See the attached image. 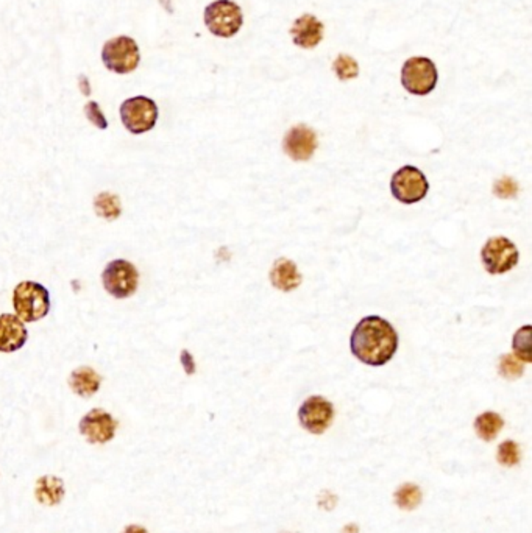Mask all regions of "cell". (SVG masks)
I'll use <instances>...</instances> for the list:
<instances>
[{
  "label": "cell",
  "mask_w": 532,
  "mask_h": 533,
  "mask_svg": "<svg viewBox=\"0 0 532 533\" xmlns=\"http://www.w3.org/2000/svg\"><path fill=\"white\" fill-rule=\"evenodd\" d=\"M350 347L362 364L383 366L391 362L398 349V334L383 316L369 315L353 329Z\"/></svg>",
  "instance_id": "6da1fadb"
},
{
  "label": "cell",
  "mask_w": 532,
  "mask_h": 533,
  "mask_svg": "<svg viewBox=\"0 0 532 533\" xmlns=\"http://www.w3.org/2000/svg\"><path fill=\"white\" fill-rule=\"evenodd\" d=\"M13 306L23 321H38L50 311V295L44 285L34 281H24L14 287Z\"/></svg>",
  "instance_id": "7a4b0ae2"
},
{
  "label": "cell",
  "mask_w": 532,
  "mask_h": 533,
  "mask_svg": "<svg viewBox=\"0 0 532 533\" xmlns=\"http://www.w3.org/2000/svg\"><path fill=\"white\" fill-rule=\"evenodd\" d=\"M102 61L105 68L114 74H132L139 66V47L130 36H116V38L105 42L102 49Z\"/></svg>",
  "instance_id": "3957f363"
},
{
  "label": "cell",
  "mask_w": 532,
  "mask_h": 533,
  "mask_svg": "<svg viewBox=\"0 0 532 533\" xmlns=\"http://www.w3.org/2000/svg\"><path fill=\"white\" fill-rule=\"evenodd\" d=\"M242 11L232 0H215L205 10V24L214 36L232 38L242 27Z\"/></svg>",
  "instance_id": "277c9868"
},
{
  "label": "cell",
  "mask_w": 532,
  "mask_h": 533,
  "mask_svg": "<svg viewBox=\"0 0 532 533\" xmlns=\"http://www.w3.org/2000/svg\"><path fill=\"white\" fill-rule=\"evenodd\" d=\"M102 283L105 290L111 297L118 300L130 298L138 290L139 273L132 262L125 261V259H116L105 266Z\"/></svg>",
  "instance_id": "5b68a950"
},
{
  "label": "cell",
  "mask_w": 532,
  "mask_h": 533,
  "mask_svg": "<svg viewBox=\"0 0 532 533\" xmlns=\"http://www.w3.org/2000/svg\"><path fill=\"white\" fill-rule=\"evenodd\" d=\"M391 191L395 200H398L400 203L414 205L428 195L429 183L420 169L414 167V165H405L393 174Z\"/></svg>",
  "instance_id": "8992f818"
},
{
  "label": "cell",
  "mask_w": 532,
  "mask_h": 533,
  "mask_svg": "<svg viewBox=\"0 0 532 533\" xmlns=\"http://www.w3.org/2000/svg\"><path fill=\"white\" fill-rule=\"evenodd\" d=\"M158 106L152 98L138 96L127 98L120 105L122 124L133 134H142L152 129L158 122Z\"/></svg>",
  "instance_id": "52a82bcc"
},
{
  "label": "cell",
  "mask_w": 532,
  "mask_h": 533,
  "mask_svg": "<svg viewBox=\"0 0 532 533\" xmlns=\"http://www.w3.org/2000/svg\"><path fill=\"white\" fill-rule=\"evenodd\" d=\"M436 64L425 56L409 58L401 70V83L414 96H428L437 84Z\"/></svg>",
  "instance_id": "ba28073f"
},
{
  "label": "cell",
  "mask_w": 532,
  "mask_h": 533,
  "mask_svg": "<svg viewBox=\"0 0 532 533\" xmlns=\"http://www.w3.org/2000/svg\"><path fill=\"white\" fill-rule=\"evenodd\" d=\"M481 259L490 275H502L519 264L520 253L512 240L507 237H490L481 250Z\"/></svg>",
  "instance_id": "9c48e42d"
},
{
  "label": "cell",
  "mask_w": 532,
  "mask_h": 533,
  "mask_svg": "<svg viewBox=\"0 0 532 533\" xmlns=\"http://www.w3.org/2000/svg\"><path fill=\"white\" fill-rule=\"evenodd\" d=\"M334 407L323 396H311L298 410L300 424L311 434L320 435L333 423Z\"/></svg>",
  "instance_id": "30bf717a"
},
{
  "label": "cell",
  "mask_w": 532,
  "mask_h": 533,
  "mask_svg": "<svg viewBox=\"0 0 532 533\" xmlns=\"http://www.w3.org/2000/svg\"><path fill=\"white\" fill-rule=\"evenodd\" d=\"M78 429H80V434L89 443L103 444L111 442L114 435H116L118 423L110 413L105 412V410L92 409L91 412H88L82 418L80 424H78Z\"/></svg>",
  "instance_id": "8fae6325"
},
{
  "label": "cell",
  "mask_w": 532,
  "mask_h": 533,
  "mask_svg": "<svg viewBox=\"0 0 532 533\" xmlns=\"http://www.w3.org/2000/svg\"><path fill=\"white\" fill-rule=\"evenodd\" d=\"M283 147L286 155L293 161L311 160L317 148V136L314 129L306 125H297L287 131Z\"/></svg>",
  "instance_id": "7c38bea8"
},
{
  "label": "cell",
  "mask_w": 532,
  "mask_h": 533,
  "mask_svg": "<svg viewBox=\"0 0 532 533\" xmlns=\"http://www.w3.org/2000/svg\"><path fill=\"white\" fill-rule=\"evenodd\" d=\"M28 333L18 315H0V352H14L27 343Z\"/></svg>",
  "instance_id": "4fadbf2b"
},
{
  "label": "cell",
  "mask_w": 532,
  "mask_h": 533,
  "mask_svg": "<svg viewBox=\"0 0 532 533\" xmlns=\"http://www.w3.org/2000/svg\"><path fill=\"white\" fill-rule=\"evenodd\" d=\"M291 34L298 47L314 49L323 39V24L312 14H303L293 23Z\"/></svg>",
  "instance_id": "5bb4252c"
},
{
  "label": "cell",
  "mask_w": 532,
  "mask_h": 533,
  "mask_svg": "<svg viewBox=\"0 0 532 533\" xmlns=\"http://www.w3.org/2000/svg\"><path fill=\"white\" fill-rule=\"evenodd\" d=\"M270 281L273 287H277L281 292H292L301 284V273L298 271L296 262H292L291 259L279 257L275 261L270 271Z\"/></svg>",
  "instance_id": "9a60e30c"
},
{
  "label": "cell",
  "mask_w": 532,
  "mask_h": 533,
  "mask_svg": "<svg viewBox=\"0 0 532 533\" xmlns=\"http://www.w3.org/2000/svg\"><path fill=\"white\" fill-rule=\"evenodd\" d=\"M69 385L74 393L82 396V398H91V396H94L99 392L100 385H102V378L91 366H80V368L70 373Z\"/></svg>",
  "instance_id": "2e32d148"
},
{
  "label": "cell",
  "mask_w": 532,
  "mask_h": 533,
  "mask_svg": "<svg viewBox=\"0 0 532 533\" xmlns=\"http://www.w3.org/2000/svg\"><path fill=\"white\" fill-rule=\"evenodd\" d=\"M36 499L44 506H58L64 498V482L56 475H42L36 482Z\"/></svg>",
  "instance_id": "e0dca14e"
},
{
  "label": "cell",
  "mask_w": 532,
  "mask_h": 533,
  "mask_svg": "<svg viewBox=\"0 0 532 533\" xmlns=\"http://www.w3.org/2000/svg\"><path fill=\"white\" fill-rule=\"evenodd\" d=\"M502 426H505V420H502L501 415L495 412H484L474 420V430H476L481 440L484 442L495 440Z\"/></svg>",
  "instance_id": "ac0fdd59"
},
{
  "label": "cell",
  "mask_w": 532,
  "mask_h": 533,
  "mask_svg": "<svg viewBox=\"0 0 532 533\" xmlns=\"http://www.w3.org/2000/svg\"><path fill=\"white\" fill-rule=\"evenodd\" d=\"M94 209L97 215H100V217H103L106 220H116L119 219V215L122 212L119 197L110 192L99 193L94 200Z\"/></svg>",
  "instance_id": "d6986e66"
},
{
  "label": "cell",
  "mask_w": 532,
  "mask_h": 533,
  "mask_svg": "<svg viewBox=\"0 0 532 533\" xmlns=\"http://www.w3.org/2000/svg\"><path fill=\"white\" fill-rule=\"evenodd\" d=\"M531 334H532V326L526 325L517 330L514 335V342H512V348L515 352V357L520 359L524 364H531L532 362V351H531Z\"/></svg>",
  "instance_id": "ffe728a7"
},
{
  "label": "cell",
  "mask_w": 532,
  "mask_h": 533,
  "mask_svg": "<svg viewBox=\"0 0 532 533\" xmlns=\"http://www.w3.org/2000/svg\"><path fill=\"white\" fill-rule=\"evenodd\" d=\"M395 502L403 510H414L422 502L420 488L414 484L401 485L395 493Z\"/></svg>",
  "instance_id": "44dd1931"
},
{
  "label": "cell",
  "mask_w": 532,
  "mask_h": 533,
  "mask_svg": "<svg viewBox=\"0 0 532 533\" xmlns=\"http://www.w3.org/2000/svg\"><path fill=\"white\" fill-rule=\"evenodd\" d=\"M498 370L502 378L510 380L519 379L524 373V362H521L520 359H517L514 354H505L500 357Z\"/></svg>",
  "instance_id": "7402d4cb"
},
{
  "label": "cell",
  "mask_w": 532,
  "mask_h": 533,
  "mask_svg": "<svg viewBox=\"0 0 532 533\" xmlns=\"http://www.w3.org/2000/svg\"><path fill=\"white\" fill-rule=\"evenodd\" d=\"M334 72L336 75L341 78V80H351V78H356L359 74V66L357 63L351 58L348 55H339L334 61Z\"/></svg>",
  "instance_id": "603a6c76"
},
{
  "label": "cell",
  "mask_w": 532,
  "mask_h": 533,
  "mask_svg": "<svg viewBox=\"0 0 532 533\" xmlns=\"http://www.w3.org/2000/svg\"><path fill=\"white\" fill-rule=\"evenodd\" d=\"M497 458H498V462H500L502 466H507V468L515 466L517 463L520 462V449H519V444H517V443L512 442V440L502 442V443L498 446Z\"/></svg>",
  "instance_id": "cb8c5ba5"
},
{
  "label": "cell",
  "mask_w": 532,
  "mask_h": 533,
  "mask_svg": "<svg viewBox=\"0 0 532 533\" xmlns=\"http://www.w3.org/2000/svg\"><path fill=\"white\" fill-rule=\"evenodd\" d=\"M495 195H498L500 198H514L519 192V184H517L515 179L510 176L500 178L497 183L493 186Z\"/></svg>",
  "instance_id": "d4e9b609"
},
{
  "label": "cell",
  "mask_w": 532,
  "mask_h": 533,
  "mask_svg": "<svg viewBox=\"0 0 532 533\" xmlns=\"http://www.w3.org/2000/svg\"><path fill=\"white\" fill-rule=\"evenodd\" d=\"M84 114L88 120L92 125H96L99 129H106L108 128V120L103 116L102 110L97 102H88L84 105Z\"/></svg>",
  "instance_id": "484cf974"
},
{
  "label": "cell",
  "mask_w": 532,
  "mask_h": 533,
  "mask_svg": "<svg viewBox=\"0 0 532 533\" xmlns=\"http://www.w3.org/2000/svg\"><path fill=\"white\" fill-rule=\"evenodd\" d=\"M182 364L184 366V371L188 374L196 373V364H194V359L189 354V351H182Z\"/></svg>",
  "instance_id": "4316f807"
},
{
  "label": "cell",
  "mask_w": 532,
  "mask_h": 533,
  "mask_svg": "<svg viewBox=\"0 0 532 533\" xmlns=\"http://www.w3.org/2000/svg\"><path fill=\"white\" fill-rule=\"evenodd\" d=\"M80 89L84 94V96H89V94H91L89 82H88V78H86V75H80Z\"/></svg>",
  "instance_id": "83f0119b"
},
{
  "label": "cell",
  "mask_w": 532,
  "mask_h": 533,
  "mask_svg": "<svg viewBox=\"0 0 532 533\" xmlns=\"http://www.w3.org/2000/svg\"><path fill=\"white\" fill-rule=\"evenodd\" d=\"M122 533H148V532H147V529L141 527V525L133 524V525H128V527H125Z\"/></svg>",
  "instance_id": "f1b7e54d"
}]
</instances>
